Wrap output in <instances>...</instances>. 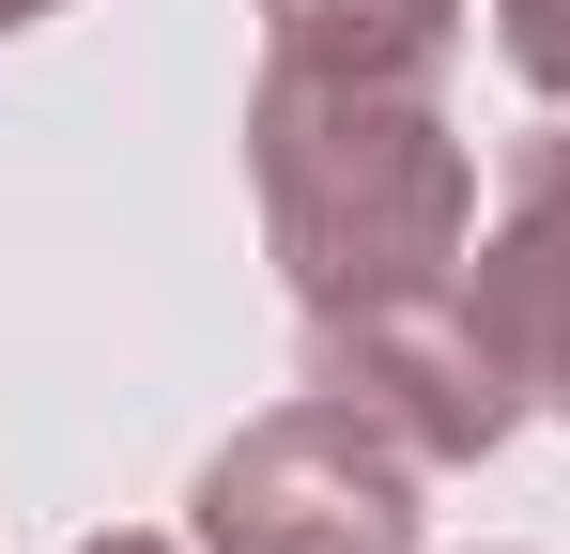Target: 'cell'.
I'll return each mask as SVG.
<instances>
[{
  "mask_svg": "<svg viewBox=\"0 0 570 554\" xmlns=\"http://www.w3.org/2000/svg\"><path fill=\"white\" fill-rule=\"evenodd\" d=\"M247 185H263V247L293 277V324H355V308H401V293H448L478 247V155L432 108V78L263 62Z\"/></svg>",
  "mask_w": 570,
  "mask_h": 554,
  "instance_id": "cell-1",
  "label": "cell"
},
{
  "mask_svg": "<svg viewBox=\"0 0 570 554\" xmlns=\"http://www.w3.org/2000/svg\"><path fill=\"white\" fill-rule=\"evenodd\" d=\"M416 477H432V462L401 447L371 400L308 385V400L247 416L232 447L200 462L186 524H200V554H416V524H432Z\"/></svg>",
  "mask_w": 570,
  "mask_h": 554,
  "instance_id": "cell-2",
  "label": "cell"
},
{
  "mask_svg": "<svg viewBox=\"0 0 570 554\" xmlns=\"http://www.w3.org/2000/svg\"><path fill=\"white\" fill-rule=\"evenodd\" d=\"M308 385L371 400L416 462H478V447H509V416H524V385H509V355H493L463 277L401 293V308H355V324H308Z\"/></svg>",
  "mask_w": 570,
  "mask_h": 554,
  "instance_id": "cell-3",
  "label": "cell"
},
{
  "mask_svg": "<svg viewBox=\"0 0 570 554\" xmlns=\"http://www.w3.org/2000/svg\"><path fill=\"white\" fill-rule=\"evenodd\" d=\"M463 293L524 385V416H570V123L509 155V200H493V247H463Z\"/></svg>",
  "mask_w": 570,
  "mask_h": 554,
  "instance_id": "cell-4",
  "label": "cell"
},
{
  "mask_svg": "<svg viewBox=\"0 0 570 554\" xmlns=\"http://www.w3.org/2000/svg\"><path fill=\"white\" fill-rule=\"evenodd\" d=\"M463 0H263V62H340V78H432Z\"/></svg>",
  "mask_w": 570,
  "mask_h": 554,
  "instance_id": "cell-5",
  "label": "cell"
},
{
  "mask_svg": "<svg viewBox=\"0 0 570 554\" xmlns=\"http://www.w3.org/2000/svg\"><path fill=\"white\" fill-rule=\"evenodd\" d=\"M493 47L540 108H570V0H493Z\"/></svg>",
  "mask_w": 570,
  "mask_h": 554,
  "instance_id": "cell-6",
  "label": "cell"
},
{
  "mask_svg": "<svg viewBox=\"0 0 570 554\" xmlns=\"http://www.w3.org/2000/svg\"><path fill=\"white\" fill-rule=\"evenodd\" d=\"M31 16H62V0H0V31H31Z\"/></svg>",
  "mask_w": 570,
  "mask_h": 554,
  "instance_id": "cell-7",
  "label": "cell"
},
{
  "mask_svg": "<svg viewBox=\"0 0 570 554\" xmlns=\"http://www.w3.org/2000/svg\"><path fill=\"white\" fill-rule=\"evenodd\" d=\"M78 554H170V540H78Z\"/></svg>",
  "mask_w": 570,
  "mask_h": 554,
  "instance_id": "cell-8",
  "label": "cell"
}]
</instances>
